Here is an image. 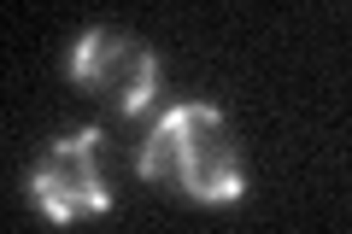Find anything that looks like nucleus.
Wrapping results in <instances>:
<instances>
[{
    "mask_svg": "<svg viewBox=\"0 0 352 234\" xmlns=\"http://www.w3.org/2000/svg\"><path fill=\"white\" fill-rule=\"evenodd\" d=\"M141 176L147 182H170L188 199L206 205H229L241 199V147L235 129L223 124V111L212 106H176L153 124L147 147H141Z\"/></svg>",
    "mask_w": 352,
    "mask_h": 234,
    "instance_id": "f257e3e1",
    "label": "nucleus"
},
{
    "mask_svg": "<svg viewBox=\"0 0 352 234\" xmlns=\"http://www.w3.org/2000/svg\"><path fill=\"white\" fill-rule=\"evenodd\" d=\"M30 194L53 222H76V217H100L112 205V187L100 176V129H76L59 135L30 170Z\"/></svg>",
    "mask_w": 352,
    "mask_h": 234,
    "instance_id": "f03ea898",
    "label": "nucleus"
},
{
    "mask_svg": "<svg viewBox=\"0 0 352 234\" xmlns=\"http://www.w3.org/2000/svg\"><path fill=\"white\" fill-rule=\"evenodd\" d=\"M71 82L129 117V111H147L159 94V59L124 30H88L71 47Z\"/></svg>",
    "mask_w": 352,
    "mask_h": 234,
    "instance_id": "7ed1b4c3",
    "label": "nucleus"
}]
</instances>
